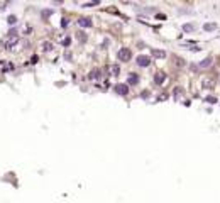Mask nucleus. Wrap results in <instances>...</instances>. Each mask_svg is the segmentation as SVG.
<instances>
[{
  "label": "nucleus",
  "instance_id": "obj_7",
  "mask_svg": "<svg viewBox=\"0 0 220 203\" xmlns=\"http://www.w3.org/2000/svg\"><path fill=\"white\" fill-rule=\"evenodd\" d=\"M90 80H97V78H100V69H93L90 75H88Z\"/></svg>",
  "mask_w": 220,
  "mask_h": 203
},
{
  "label": "nucleus",
  "instance_id": "obj_14",
  "mask_svg": "<svg viewBox=\"0 0 220 203\" xmlns=\"http://www.w3.org/2000/svg\"><path fill=\"white\" fill-rule=\"evenodd\" d=\"M63 44H64V46H68V44H70V37L64 39V41H63Z\"/></svg>",
  "mask_w": 220,
  "mask_h": 203
},
{
  "label": "nucleus",
  "instance_id": "obj_10",
  "mask_svg": "<svg viewBox=\"0 0 220 203\" xmlns=\"http://www.w3.org/2000/svg\"><path fill=\"white\" fill-rule=\"evenodd\" d=\"M212 64V58H207V59H203L200 63V66H210Z\"/></svg>",
  "mask_w": 220,
  "mask_h": 203
},
{
  "label": "nucleus",
  "instance_id": "obj_6",
  "mask_svg": "<svg viewBox=\"0 0 220 203\" xmlns=\"http://www.w3.org/2000/svg\"><path fill=\"white\" fill-rule=\"evenodd\" d=\"M17 41H19V39L17 37H12V39H9V41H7V42H5V48H14V46H15V44H17Z\"/></svg>",
  "mask_w": 220,
  "mask_h": 203
},
{
  "label": "nucleus",
  "instance_id": "obj_11",
  "mask_svg": "<svg viewBox=\"0 0 220 203\" xmlns=\"http://www.w3.org/2000/svg\"><path fill=\"white\" fill-rule=\"evenodd\" d=\"M217 27V24H205V30H213Z\"/></svg>",
  "mask_w": 220,
  "mask_h": 203
},
{
  "label": "nucleus",
  "instance_id": "obj_12",
  "mask_svg": "<svg viewBox=\"0 0 220 203\" xmlns=\"http://www.w3.org/2000/svg\"><path fill=\"white\" fill-rule=\"evenodd\" d=\"M183 30H186V32H191V30H193V26H191V24H185V26H183Z\"/></svg>",
  "mask_w": 220,
  "mask_h": 203
},
{
  "label": "nucleus",
  "instance_id": "obj_13",
  "mask_svg": "<svg viewBox=\"0 0 220 203\" xmlns=\"http://www.w3.org/2000/svg\"><path fill=\"white\" fill-rule=\"evenodd\" d=\"M42 48H44V51H51V49H53V46H51L49 42H44V46H42Z\"/></svg>",
  "mask_w": 220,
  "mask_h": 203
},
{
  "label": "nucleus",
  "instance_id": "obj_4",
  "mask_svg": "<svg viewBox=\"0 0 220 203\" xmlns=\"http://www.w3.org/2000/svg\"><path fill=\"white\" fill-rule=\"evenodd\" d=\"M164 78H166V75H164V73H163V71H158V73H156V75H154V81H156V83H158V85H161V83H163V81H164Z\"/></svg>",
  "mask_w": 220,
  "mask_h": 203
},
{
  "label": "nucleus",
  "instance_id": "obj_3",
  "mask_svg": "<svg viewBox=\"0 0 220 203\" xmlns=\"http://www.w3.org/2000/svg\"><path fill=\"white\" fill-rule=\"evenodd\" d=\"M137 63H139V66H149L151 64V59L147 58V56H139V59H137Z\"/></svg>",
  "mask_w": 220,
  "mask_h": 203
},
{
  "label": "nucleus",
  "instance_id": "obj_5",
  "mask_svg": "<svg viewBox=\"0 0 220 203\" xmlns=\"http://www.w3.org/2000/svg\"><path fill=\"white\" fill-rule=\"evenodd\" d=\"M78 24H80L81 27H91V20L86 19V17H80L78 19Z\"/></svg>",
  "mask_w": 220,
  "mask_h": 203
},
{
  "label": "nucleus",
  "instance_id": "obj_1",
  "mask_svg": "<svg viewBox=\"0 0 220 203\" xmlns=\"http://www.w3.org/2000/svg\"><path fill=\"white\" fill-rule=\"evenodd\" d=\"M119 59L120 61H127V59H130V51L129 49H120L119 51Z\"/></svg>",
  "mask_w": 220,
  "mask_h": 203
},
{
  "label": "nucleus",
  "instance_id": "obj_2",
  "mask_svg": "<svg viewBox=\"0 0 220 203\" xmlns=\"http://www.w3.org/2000/svg\"><path fill=\"white\" fill-rule=\"evenodd\" d=\"M115 91H117L119 95H127V85H124V83H117V85H115Z\"/></svg>",
  "mask_w": 220,
  "mask_h": 203
},
{
  "label": "nucleus",
  "instance_id": "obj_9",
  "mask_svg": "<svg viewBox=\"0 0 220 203\" xmlns=\"http://www.w3.org/2000/svg\"><path fill=\"white\" fill-rule=\"evenodd\" d=\"M152 54H156L158 58H163L166 53H164V51H161V49H154V51H152Z\"/></svg>",
  "mask_w": 220,
  "mask_h": 203
},
{
  "label": "nucleus",
  "instance_id": "obj_8",
  "mask_svg": "<svg viewBox=\"0 0 220 203\" xmlns=\"http://www.w3.org/2000/svg\"><path fill=\"white\" fill-rule=\"evenodd\" d=\"M129 81L132 83V85H136L137 83V75H134V73H130L129 75Z\"/></svg>",
  "mask_w": 220,
  "mask_h": 203
}]
</instances>
